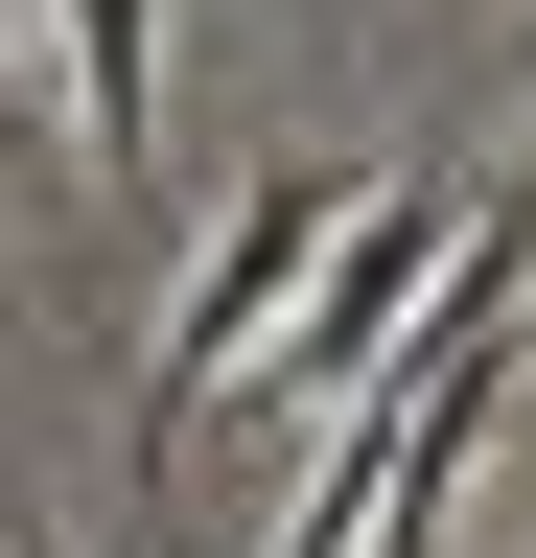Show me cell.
<instances>
[{
    "label": "cell",
    "instance_id": "cell-1",
    "mask_svg": "<svg viewBox=\"0 0 536 558\" xmlns=\"http://www.w3.org/2000/svg\"><path fill=\"white\" fill-rule=\"evenodd\" d=\"M466 209H490V186H443V163L350 186V233L303 256V303L257 326V373H281V396H373V373H420V326H443V256H466Z\"/></svg>",
    "mask_w": 536,
    "mask_h": 558
},
{
    "label": "cell",
    "instance_id": "cell-2",
    "mask_svg": "<svg viewBox=\"0 0 536 558\" xmlns=\"http://www.w3.org/2000/svg\"><path fill=\"white\" fill-rule=\"evenodd\" d=\"M326 233H350V163H326V140L234 186L211 279H187V349H164V396H141V488H164V442H187V418H211V373H257V326L303 303V256H326Z\"/></svg>",
    "mask_w": 536,
    "mask_h": 558
},
{
    "label": "cell",
    "instance_id": "cell-3",
    "mask_svg": "<svg viewBox=\"0 0 536 558\" xmlns=\"http://www.w3.org/2000/svg\"><path fill=\"white\" fill-rule=\"evenodd\" d=\"M141 117H164V0H71V140L117 209H141Z\"/></svg>",
    "mask_w": 536,
    "mask_h": 558
},
{
    "label": "cell",
    "instance_id": "cell-4",
    "mask_svg": "<svg viewBox=\"0 0 536 558\" xmlns=\"http://www.w3.org/2000/svg\"><path fill=\"white\" fill-rule=\"evenodd\" d=\"M0 163H24V70H0Z\"/></svg>",
    "mask_w": 536,
    "mask_h": 558
}]
</instances>
